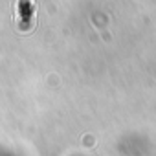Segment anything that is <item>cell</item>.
I'll return each instance as SVG.
<instances>
[{"label": "cell", "instance_id": "obj_1", "mask_svg": "<svg viewBox=\"0 0 156 156\" xmlns=\"http://www.w3.org/2000/svg\"><path fill=\"white\" fill-rule=\"evenodd\" d=\"M33 20H35L33 2H30V0H19L17 2V22H19V28L26 31V30H30L33 26Z\"/></svg>", "mask_w": 156, "mask_h": 156}]
</instances>
